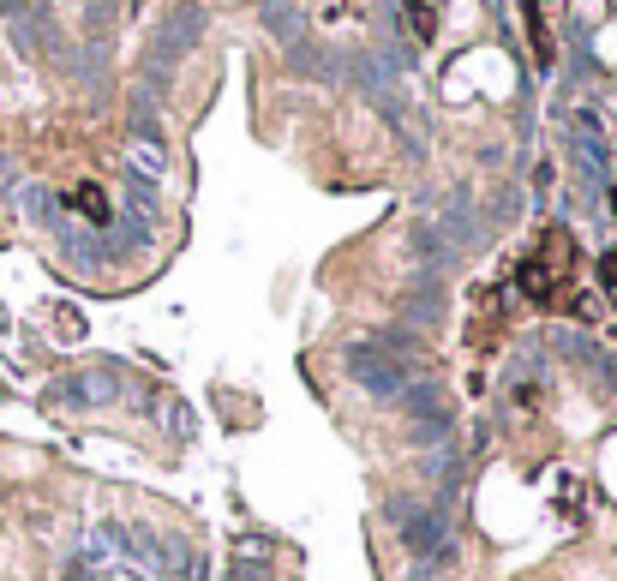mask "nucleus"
I'll return each mask as SVG.
<instances>
[{
    "label": "nucleus",
    "instance_id": "obj_1",
    "mask_svg": "<svg viewBox=\"0 0 617 581\" xmlns=\"http://www.w3.org/2000/svg\"><path fill=\"white\" fill-rule=\"evenodd\" d=\"M510 282H516V294H522L528 306H540V312L564 306V300H570V282H576V240H570L564 228H546V234L534 240V252L516 258Z\"/></svg>",
    "mask_w": 617,
    "mask_h": 581
},
{
    "label": "nucleus",
    "instance_id": "obj_2",
    "mask_svg": "<svg viewBox=\"0 0 617 581\" xmlns=\"http://www.w3.org/2000/svg\"><path fill=\"white\" fill-rule=\"evenodd\" d=\"M66 204H72L78 216H90V222H108V198H102L96 186H72V192H66Z\"/></svg>",
    "mask_w": 617,
    "mask_h": 581
},
{
    "label": "nucleus",
    "instance_id": "obj_3",
    "mask_svg": "<svg viewBox=\"0 0 617 581\" xmlns=\"http://www.w3.org/2000/svg\"><path fill=\"white\" fill-rule=\"evenodd\" d=\"M408 30H414L420 42H432V36H438V12H432L426 0H408Z\"/></svg>",
    "mask_w": 617,
    "mask_h": 581
},
{
    "label": "nucleus",
    "instance_id": "obj_4",
    "mask_svg": "<svg viewBox=\"0 0 617 581\" xmlns=\"http://www.w3.org/2000/svg\"><path fill=\"white\" fill-rule=\"evenodd\" d=\"M528 30H534V54L552 60V30H546V12H540V6H528Z\"/></svg>",
    "mask_w": 617,
    "mask_h": 581
},
{
    "label": "nucleus",
    "instance_id": "obj_5",
    "mask_svg": "<svg viewBox=\"0 0 617 581\" xmlns=\"http://www.w3.org/2000/svg\"><path fill=\"white\" fill-rule=\"evenodd\" d=\"M600 288L612 294V306H617V252H606V258H600Z\"/></svg>",
    "mask_w": 617,
    "mask_h": 581
},
{
    "label": "nucleus",
    "instance_id": "obj_6",
    "mask_svg": "<svg viewBox=\"0 0 617 581\" xmlns=\"http://www.w3.org/2000/svg\"><path fill=\"white\" fill-rule=\"evenodd\" d=\"M612 210H617V192H612Z\"/></svg>",
    "mask_w": 617,
    "mask_h": 581
}]
</instances>
